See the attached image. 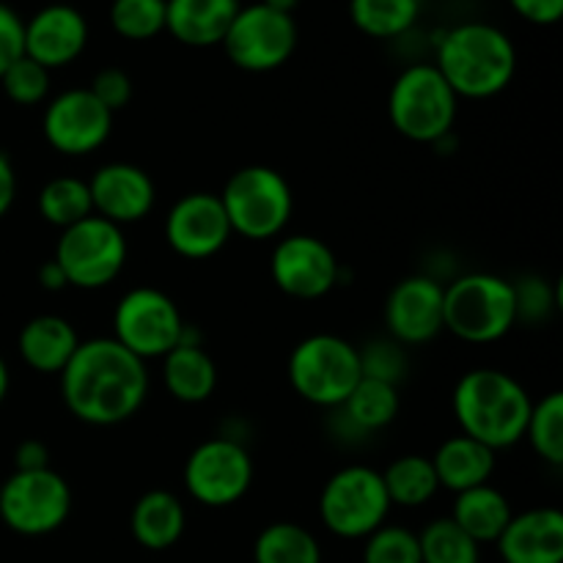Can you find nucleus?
<instances>
[{"label": "nucleus", "mask_w": 563, "mask_h": 563, "mask_svg": "<svg viewBox=\"0 0 563 563\" xmlns=\"http://www.w3.org/2000/svg\"><path fill=\"white\" fill-rule=\"evenodd\" d=\"M58 377L66 410L88 427H119L146 405V363L113 335L80 341Z\"/></svg>", "instance_id": "f257e3e1"}, {"label": "nucleus", "mask_w": 563, "mask_h": 563, "mask_svg": "<svg viewBox=\"0 0 563 563\" xmlns=\"http://www.w3.org/2000/svg\"><path fill=\"white\" fill-rule=\"evenodd\" d=\"M434 66L460 99H489L515 80L517 49L500 27L462 22L438 38Z\"/></svg>", "instance_id": "f03ea898"}, {"label": "nucleus", "mask_w": 563, "mask_h": 563, "mask_svg": "<svg viewBox=\"0 0 563 563\" xmlns=\"http://www.w3.org/2000/svg\"><path fill=\"white\" fill-rule=\"evenodd\" d=\"M454 416L467 438L493 451L511 449L526 434L531 396L526 385L500 368H473L454 388Z\"/></svg>", "instance_id": "7ed1b4c3"}, {"label": "nucleus", "mask_w": 563, "mask_h": 563, "mask_svg": "<svg viewBox=\"0 0 563 563\" xmlns=\"http://www.w3.org/2000/svg\"><path fill=\"white\" fill-rule=\"evenodd\" d=\"M460 113V97L434 64H412L394 80L388 93L390 124L416 143H443Z\"/></svg>", "instance_id": "20e7f679"}, {"label": "nucleus", "mask_w": 563, "mask_h": 563, "mask_svg": "<svg viewBox=\"0 0 563 563\" xmlns=\"http://www.w3.org/2000/svg\"><path fill=\"white\" fill-rule=\"evenodd\" d=\"M445 330L467 344H493L517 324L515 284L493 273L460 275L445 286Z\"/></svg>", "instance_id": "39448f33"}, {"label": "nucleus", "mask_w": 563, "mask_h": 563, "mask_svg": "<svg viewBox=\"0 0 563 563\" xmlns=\"http://www.w3.org/2000/svg\"><path fill=\"white\" fill-rule=\"evenodd\" d=\"M231 234L245 240H273L289 225L295 196L280 170L269 165H247L231 174L220 192Z\"/></svg>", "instance_id": "423d86ee"}, {"label": "nucleus", "mask_w": 563, "mask_h": 563, "mask_svg": "<svg viewBox=\"0 0 563 563\" xmlns=\"http://www.w3.org/2000/svg\"><path fill=\"white\" fill-rule=\"evenodd\" d=\"M361 377L357 346L341 335H308L289 355V383L308 405L339 410Z\"/></svg>", "instance_id": "0eeeda50"}, {"label": "nucleus", "mask_w": 563, "mask_h": 563, "mask_svg": "<svg viewBox=\"0 0 563 563\" xmlns=\"http://www.w3.org/2000/svg\"><path fill=\"white\" fill-rule=\"evenodd\" d=\"M390 498L383 473L366 465L341 467L319 495L322 526L339 539H366L388 522Z\"/></svg>", "instance_id": "6e6552de"}, {"label": "nucleus", "mask_w": 563, "mask_h": 563, "mask_svg": "<svg viewBox=\"0 0 563 563\" xmlns=\"http://www.w3.org/2000/svg\"><path fill=\"white\" fill-rule=\"evenodd\" d=\"M124 229L91 214L80 223L60 231L55 245V262L64 269L66 284L75 289H102L110 286L126 267Z\"/></svg>", "instance_id": "1a4fd4ad"}, {"label": "nucleus", "mask_w": 563, "mask_h": 563, "mask_svg": "<svg viewBox=\"0 0 563 563\" xmlns=\"http://www.w3.org/2000/svg\"><path fill=\"white\" fill-rule=\"evenodd\" d=\"M71 511V489L53 467L14 471L0 487V520L20 537L55 533Z\"/></svg>", "instance_id": "9d476101"}, {"label": "nucleus", "mask_w": 563, "mask_h": 563, "mask_svg": "<svg viewBox=\"0 0 563 563\" xmlns=\"http://www.w3.org/2000/svg\"><path fill=\"white\" fill-rule=\"evenodd\" d=\"M187 322L174 297L154 286H137L119 300L113 311V339L143 363L165 357L179 346Z\"/></svg>", "instance_id": "9b49d317"}, {"label": "nucleus", "mask_w": 563, "mask_h": 563, "mask_svg": "<svg viewBox=\"0 0 563 563\" xmlns=\"http://www.w3.org/2000/svg\"><path fill=\"white\" fill-rule=\"evenodd\" d=\"M253 484V460L234 438H209L185 462V489L207 509L240 504Z\"/></svg>", "instance_id": "f8f14e48"}, {"label": "nucleus", "mask_w": 563, "mask_h": 563, "mask_svg": "<svg viewBox=\"0 0 563 563\" xmlns=\"http://www.w3.org/2000/svg\"><path fill=\"white\" fill-rule=\"evenodd\" d=\"M220 44L231 64L262 75L278 69L295 55L297 22L291 14H280L264 3L240 5Z\"/></svg>", "instance_id": "ddd939ff"}, {"label": "nucleus", "mask_w": 563, "mask_h": 563, "mask_svg": "<svg viewBox=\"0 0 563 563\" xmlns=\"http://www.w3.org/2000/svg\"><path fill=\"white\" fill-rule=\"evenodd\" d=\"M44 141L66 157H86L102 148L113 132V113L88 88H69L53 97L42 119Z\"/></svg>", "instance_id": "4468645a"}, {"label": "nucleus", "mask_w": 563, "mask_h": 563, "mask_svg": "<svg viewBox=\"0 0 563 563\" xmlns=\"http://www.w3.org/2000/svg\"><path fill=\"white\" fill-rule=\"evenodd\" d=\"M273 284L295 300H319L339 284V258L328 242L311 234H291L275 245L269 258Z\"/></svg>", "instance_id": "2eb2a0df"}, {"label": "nucleus", "mask_w": 563, "mask_h": 563, "mask_svg": "<svg viewBox=\"0 0 563 563\" xmlns=\"http://www.w3.org/2000/svg\"><path fill=\"white\" fill-rule=\"evenodd\" d=\"M445 286L432 275H410L390 289L385 300V324L401 346H421L445 330Z\"/></svg>", "instance_id": "dca6fc26"}, {"label": "nucleus", "mask_w": 563, "mask_h": 563, "mask_svg": "<svg viewBox=\"0 0 563 563\" xmlns=\"http://www.w3.org/2000/svg\"><path fill=\"white\" fill-rule=\"evenodd\" d=\"M231 225L223 203L212 192H190L170 207L165 218V240L170 251L190 262L212 258L229 245Z\"/></svg>", "instance_id": "f3484780"}, {"label": "nucleus", "mask_w": 563, "mask_h": 563, "mask_svg": "<svg viewBox=\"0 0 563 563\" xmlns=\"http://www.w3.org/2000/svg\"><path fill=\"white\" fill-rule=\"evenodd\" d=\"M93 214L115 225H132L148 218L157 201L152 176L132 163H108L88 179Z\"/></svg>", "instance_id": "a211bd4d"}, {"label": "nucleus", "mask_w": 563, "mask_h": 563, "mask_svg": "<svg viewBox=\"0 0 563 563\" xmlns=\"http://www.w3.org/2000/svg\"><path fill=\"white\" fill-rule=\"evenodd\" d=\"M25 55L44 69H60L82 55L88 44V22L69 3H49L25 22Z\"/></svg>", "instance_id": "6ab92c4d"}, {"label": "nucleus", "mask_w": 563, "mask_h": 563, "mask_svg": "<svg viewBox=\"0 0 563 563\" xmlns=\"http://www.w3.org/2000/svg\"><path fill=\"white\" fill-rule=\"evenodd\" d=\"M495 544L504 563H563V515L553 506L515 515Z\"/></svg>", "instance_id": "aec40b11"}, {"label": "nucleus", "mask_w": 563, "mask_h": 563, "mask_svg": "<svg viewBox=\"0 0 563 563\" xmlns=\"http://www.w3.org/2000/svg\"><path fill=\"white\" fill-rule=\"evenodd\" d=\"M240 0H165V31L187 47H212L240 11Z\"/></svg>", "instance_id": "412c9836"}, {"label": "nucleus", "mask_w": 563, "mask_h": 563, "mask_svg": "<svg viewBox=\"0 0 563 563\" xmlns=\"http://www.w3.org/2000/svg\"><path fill=\"white\" fill-rule=\"evenodd\" d=\"M20 357L38 374H60L80 346L75 324L55 313H42L20 330Z\"/></svg>", "instance_id": "4be33fe9"}, {"label": "nucleus", "mask_w": 563, "mask_h": 563, "mask_svg": "<svg viewBox=\"0 0 563 563\" xmlns=\"http://www.w3.org/2000/svg\"><path fill=\"white\" fill-rule=\"evenodd\" d=\"M429 460H432L440 489H449L454 495L489 484L495 473V451L467 434H456L440 443V449Z\"/></svg>", "instance_id": "5701e85b"}, {"label": "nucleus", "mask_w": 563, "mask_h": 563, "mask_svg": "<svg viewBox=\"0 0 563 563\" xmlns=\"http://www.w3.org/2000/svg\"><path fill=\"white\" fill-rule=\"evenodd\" d=\"M163 383L181 405H201L218 388V363L201 341H181L163 357Z\"/></svg>", "instance_id": "b1692460"}, {"label": "nucleus", "mask_w": 563, "mask_h": 563, "mask_svg": "<svg viewBox=\"0 0 563 563\" xmlns=\"http://www.w3.org/2000/svg\"><path fill=\"white\" fill-rule=\"evenodd\" d=\"M187 526L185 504L168 489H148L132 506L130 528L141 548L168 550L181 539Z\"/></svg>", "instance_id": "393cba45"}, {"label": "nucleus", "mask_w": 563, "mask_h": 563, "mask_svg": "<svg viewBox=\"0 0 563 563\" xmlns=\"http://www.w3.org/2000/svg\"><path fill=\"white\" fill-rule=\"evenodd\" d=\"M515 517L509 498L493 484H482L467 493H460L451 509V520L467 533L476 544H495Z\"/></svg>", "instance_id": "a878e982"}, {"label": "nucleus", "mask_w": 563, "mask_h": 563, "mask_svg": "<svg viewBox=\"0 0 563 563\" xmlns=\"http://www.w3.org/2000/svg\"><path fill=\"white\" fill-rule=\"evenodd\" d=\"M399 407L401 401L396 385L383 383V379L361 377V383L352 388V394L346 396L339 410L355 432L368 434L394 423L396 416H399Z\"/></svg>", "instance_id": "bb28decb"}, {"label": "nucleus", "mask_w": 563, "mask_h": 563, "mask_svg": "<svg viewBox=\"0 0 563 563\" xmlns=\"http://www.w3.org/2000/svg\"><path fill=\"white\" fill-rule=\"evenodd\" d=\"M383 484L390 498V506H401V509L427 506L440 489L432 460L423 454L396 456L383 471Z\"/></svg>", "instance_id": "cd10ccee"}, {"label": "nucleus", "mask_w": 563, "mask_h": 563, "mask_svg": "<svg viewBox=\"0 0 563 563\" xmlns=\"http://www.w3.org/2000/svg\"><path fill=\"white\" fill-rule=\"evenodd\" d=\"M256 563H322V548L308 528L297 522H273L253 544Z\"/></svg>", "instance_id": "c85d7f7f"}, {"label": "nucleus", "mask_w": 563, "mask_h": 563, "mask_svg": "<svg viewBox=\"0 0 563 563\" xmlns=\"http://www.w3.org/2000/svg\"><path fill=\"white\" fill-rule=\"evenodd\" d=\"M38 214L60 231L91 218L93 203L88 181L77 179V176H55V179H49L38 192Z\"/></svg>", "instance_id": "c756f323"}, {"label": "nucleus", "mask_w": 563, "mask_h": 563, "mask_svg": "<svg viewBox=\"0 0 563 563\" xmlns=\"http://www.w3.org/2000/svg\"><path fill=\"white\" fill-rule=\"evenodd\" d=\"M421 14L418 0H352L350 16L357 31L374 38H396L410 31Z\"/></svg>", "instance_id": "7c9ffc66"}, {"label": "nucleus", "mask_w": 563, "mask_h": 563, "mask_svg": "<svg viewBox=\"0 0 563 563\" xmlns=\"http://www.w3.org/2000/svg\"><path fill=\"white\" fill-rule=\"evenodd\" d=\"M421 563H482V544L473 542L451 517H438L418 533Z\"/></svg>", "instance_id": "2f4dec72"}, {"label": "nucleus", "mask_w": 563, "mask_h": 563, "mask_svg": "<svg viewBox=\"0 0 563 563\" xmlns=\"http://www.w3.org/2000/svg\"><path fill=\"white\" fill-rule=\"evenodd\" d=\"M522 440L531 443L533 454H537L539 460L550 462V465L555 467L561 465L563 462V394L561 390H553V394L544 396L542 401H533Z\"/></svg>", "instance_id": "473e14b6"}, {"label": "nucleus", "mask_w": 563, "mask_h": 563, "mask_svg": "<svg viewBox=\"0 0 563 563\" xmlns=\"http://www.w3.org/2000/svg\"><path fill=\"white\" fill-rule=\"evenodd\" d=\"M110 25L130 42L159 36L165 31V0H113Z\"/></svg>", "instance_id": "72a5a7b5"}, {"label": "nucleus", "mask_w": 563, "mask_h": 563, "mask_svg": "<svg viewBox=\"0 0 563 563\" xmlns=\"http://www.w3.org/2000/svg\"><path fill=\"white\" fill-rule=\"evenodd\" d=\"M363 563H421V544L418 533L405 526H388L366 537Z\"/></svg>", "instance_id": "f704fd0d"}, {"label": "nucleus", "mask_w": 563, "mask_h": 563, "mask_svg": "<svg viewBox=\"0 0 563 563\" xmlns=\"http://www.w3.org/2000/svg\"><path fill=\"white\" fill-rule=\"evenodd\" d=\"M0 88L16 104H42L49 93V69L31 60L27 55L16 58L0 77Z\"/></svg>", "instance_id": "c9c22d12"}, {"label": "nucleus", "mask_w": 563, "mask_h": 563, "mask_svg": "<svg viewBox=\"0 0 563 563\" xmlns=\"http://www.w3.org/2000/svg\"><path fill=\"white\" fill-rule=\"evenodd\" d=\"M357 355H361V374L368 379L399 385V379L407 372V352L394 339L368 341L363 350H357Z\"/></svg>", "instance_id": "e433bc0d"}, {"label": "nucleus", "mask_w": 563, "mask_h": 563, "mask_svg": "<svg viewBox=\"0 0 563 563\" xmlns=\"http://www.w3.org/2000/svg\"><path fill=\"white\" fill-rule=\"evenodd\" d=\"M517 322H544L555 308V291L544 278H522L515 284Z\"/></svg>", "instance_id": "4c0bfd02"}, {"label": "nucleus", "mask_w": 563, "mask_h": 563, "mask_svg": "<svg viewBox=\"0 0 563 563\" xmlns=\"http://www.w3.org/2000/svg\"><path fill=\"white\" fill-rule=\"evenodd\" d=\"M88 91L115 115L119 110H124L126 104H130L132 80L124 69H119V66H108V69H99L97 75H93Z\"/></svg>", "instance_id": "58836bf2"}, {"label": "nucleus", "mask_w": 563, "mask_h": 563, "mask_svg": "<svg viewBox=\"0 0 563 563\" xmlns=\"http://www.w3.org/2000/svg\"><path fill=\"white\" fill-rule=\"evenodd\" d=\"M22 36H25L22 16L0 0V77L16 58L25 55V38Z\"/></svg>", "instance_id": "ea45409f"}, {"label": "nucleus", "mask_w": 563, "mask_h": 563, "mask_svg": "<svg viewBox=\"0 0 563 563\" xmlns=\"http://www.w3.org/2000/svg\"><path fill=\"white\" fill-rule=\"evenodd\" d=\"M511 9L533 25H553L563 14V0H509Z\"/></svg>", "instance_id": "a19ab883"}, {"label": "nucleus", "mask_w": 563, "mask_h": 563, "mask_svg": "<svg viewBox=\"0 0 563 563\" xmlns=\"http://www.w3.org/2000/svg\"><path fill=\"white\" fill-rule=\"evenodd\" d=\"M16 471H44L49 467V451L42 440H22L14 451Z\"/></svg>", "instance_id": "79ce46f5"}, {"label": "nucleus", "mask_w": 563, "mask_h": 563, "mask_svg": "<svg viewBox=\"0 0 563 563\" xmlns=\"http://www.w3.org/2000/svg\"><path fill=\"white\" fill-rule=\"evenodd\" d=\"M16 201V170L9 154L0 152V220L9 214V209Z\"/></svg>", "instance_id": "37998d69"}, {"label": "nucleus", "mask_w": 563, "mask_h": 563, "mask_svg": "<svg viewBox=\"0 0 563 563\" xmlns=\"http://www.w3.org/2000/svg\"><path fill=\"white\" fill-rule=\"evenodd\" d=\"M38 284H42L47 291H60L69 286L66 284L64 269L58 267V262H55V258H49V262H44L42 267H38Z\"/></svg>", "instance_id": "c03bdc74"}, {"label": "nucleus", "mask_w": 563, "mask_h": 563, "mask_svg": "<svg viewBox=\"0 0 563 563\" xmlns=\"http://www.w3.org/2000/svg\"><path fill=\"white\" fill-rule=\"evenodd\" d=\"M264 5H269V9L280 11V14H295V9L300 5V0H262Z\"/></svg>", "instance_id": "a18cd8bd"}, {"label": "nucleus", "mask_w": 563, "mask_h": 563, "mask_svg": "<svg viewBox=\"0 0 563 563\" xmlns=\"http://www.w3.org/2000/svg\"><path fill=\"white\" fill-rule=\"evenodd\" d=\"M9 388H11V374H9V366H5V361L0 357V405H3V399L9 396Z\"/></svg>", "instance_id": "49530a36"}]
</instances>
